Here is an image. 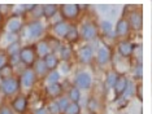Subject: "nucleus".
I'll return each mask as SVG.
<instances>
[{
	"label": "nucleus",
	"mask_w": 152,
	"mask_h": 114,
	"mask_svg": "<svg viewBox=\"0 0 152 114\" xmlns=\"http://www.w3.org/2000/svg\"><path fill=\"white\" fill-rule=\"evenodd\" d=\"M17 51H18V43H13V44H11V46H9V48H8L9 54H12V56H15Z\"/></svg>",
	"instance_id": "31"
},
{
	"label": "nucleus",
	"mask_w": 152,
	"mask_h": 114,
	"mask_svg": "<svg viewBox=\"0 0 152 114\" xmlns=\"http://www.w3.org/2000/svg\"><path fill=\"white\" fill-rule=\"evenodd\" d=\"M92 57V49L91 47L88 46H85L83 48H81V51H79V60H81L82 62H88L90 60H91Z\"/></svg>",
	"instance_id": "13"
},
{
	"label": "nucleus",
	"mask_w": 152,
	"mask_h": 114,
	"mask_svg": "<svg viewBox=\"0 0 152 114\" xmlns=\"http://www.w3.org/2000/svg\"><path fill=\"white\" fill-rule=\"evenodd\" d=\"M42 12H43V15L46 16V17L51 18V17H53L55 15H56V12H57V7L55 5V4H47V5H44V7H43Z\"/></svg>",
	"instance_id": "19"
},
{
	"label": "nucleus",
	"mask_w": 152,
	"mask_h": 114,
	"mask_svg": "<svg viewBox=\"0 0 152 114\" xmlns=\"http://www.w3.org/2000/svg\"><path fill=\"white\" fill-rule=\"evenodd\" d=\"M26 106H27V100L23 97V96H20V97H17L15 101H13V109L18 113L25 112Z\"/></svg>",
	"instance_id": "11"
},
{
	"label": "nucleus",
	"mask_w": 152,
	"mask_h": 114,
	"mask_svg": "<svg viewBox=\"0 0 152 114\" xmlns=\"http://www.w3.org/2000/svg\"><path fill=\"white\" fill-rule=\"evenodd\" d=\"M69 97L73 102H78L79 99H81V92H79L78 88H72L70 92H69Z\"/></svg>",
	"instance_id": "25"
},
{
	"label": "nucleus",
	"mask_w": 152,
	"mask_h": 114,
	"mask_svg": "<svg viewBox=\"0 0 152 114\" xmlns=\"http://www.w3.org/2000/svg\"><path fill=\"white\" fill-rule=\"evenodd\" d=\"M133 51H134V47H133V44L131 43H129V41H122V43L118 44V52H120V54L122 57L131 56Z\"/></svg>",
	"instance_id": "9"
},
{
	"label": "nucleus",
	"mask_w": 152,
	"mask_h": 114,
	"mask_svg": "<svg viewBox=\"0 0 152 114\" xmlns=\"http://www.w3.org/2000/svg\"><path fill=\"white\" fill-rule=\"evenodd\" d=\"M81 34H82V36H83L86 40H91V39H95L96 38L98 31H96V27H95L94 23L87 22V23H85V25L82 26Z\"/></svg>",
	"instance_id": "4"
},
{
	"label": "nucleus",
	"mask_w": 152,
	"mask_h": 114,
	"mask_svg": "<svg viewBox=\"0 0 152 114\" xmlns=\"http://www.w3.org/2000/svg\"><path fill=\"white\" fill-rule=\"evenodd\" d=\"M110 58V52L107 49V48H99L98 51V61L100 64H105V62H108Z\"/></svg>",
	"instance_id": "17"
},
{
	"label": "nucleus",
	"mask_w": 152,
	"mask_h": 114,
	"mask_svg": "<svg viewBox=\"0 0 152 114\" xmlns=\"http://www.w3.org/2000/svg\"><path fill=\"white\" fill-rule=\"evenodd\" d=\"M0 15H1V13H0Z\"/></svg>",
	"instance_id": "39"
},
{
	"label": "nucleus",
	"mask_w": 152,
	"mask_h": 114,
	"mask_svg": "<svg viewBox=\"0 0 152 114\" xmlns=\"http://www.w3.org/2000/svg\"><path fill=\"white\" fill-rule=\"evenodd\" d=\"M129 26L133 27L134 30H140L142 26H143V18H142V15L139 12H133L129 17Z\"/></svg>",
	"instance_id": "6"
},
{
	"label": "nucleus",
	"mask_w": 152,
	"mask_h": 114,
	"mask_svg": "<svg viewBox=\"0 0 152 114\" xmlns=\"http://www.w3.org/2000/svg\"><path fill=\"white\" fill-rule=\"evenodd\" d=\"M61 92V86L58 83H55V84H50L47 87V93L51 96V97H57Z\"/></svg>",
	"instance_id": "20"
},
{
	"label": "nucleus",
	"mask_w": 152,
	"mask_h": 114,
	"mask_svg": "<svg viewBox=\"0 0 152 114\" xmlns=\"http://www.w3.org/2000/svg\"><path fill=\"white\" fill-rule=\"evenodd\" d=\"M75 84L78 86V88L82 89H88L91 86V77L87 73H78L75 77Z\"/></svg>",
	"instance_id": "3"
},
{
	"label": "nucleus",
	"mask_w": 152,
	"mask_h": 114,
	"mask_svg": "<svg viewBox=\"0 0 152 114\" xmlns=\"http://www.w3.org/2000/svg\"><path fill=\"white\" fill-rule=\"evenodd\" d=\"M61 13L65 18H75L79 13V7L77 4H65L61 7Z\"/></svg>",
	"instance_id": "5"
},
{
	"label": "nucleus",
	"mask_w": 152,
	"mask_h": 114,
	"mask_svg": "<svg viewBox=\"0 0 152 114\" xmlns=\"http://www.w3.org/2000/svg\"><path fill=\"white\" fill-rule=\"evenodd\" d=\"M68 104H69L68 99H60L57 101V105H58V108H60V110H65V108L68 106Z\"/></svg>",
	"instance_id": "30"
},
{
	"label": "nucleus",
	"mask_w": 152,
	"mask_h": 114,
	"mask_svg": "<svg viewBox=\"0 0 152 114\" xmlns=\"http://www.w3.org/2000/svg\"><path fill=\"white\" fill-rule=\"evenodd\" d=\"M65 114H78L79 113V105L77 102H69L68 106L64 110Z\"/></svg>",
	"instance_id": "23"
},
{
	"label": "nucleus",
	"mask_w": 152,
	"mask_h": 114,
	"mask_svg": "<svg viewBox=\"0 0 152 114\" xmlns=\"http://www.w3.org/2000/svg\"><path fill=\"white\" fill-rule=\"evenodd\" d=\"M102 30L104 31L105 34L112 33V23L108 22V21H103L102 22Z\"/></svg>",
	"instance_id": "28"
},
{
	"label": "nucleus",
	"mask_w": 152,
	"mask_h": 114,
	"mask_svg": "<svg viewBox=\"0 0 152 114\" xmlns=\"http://www.w3.org/2000/svg\"><path fill=\"white\" fill-rule=\"evenodd\" d=\"M140 89H142V86L139 84V86H138V99H139V100H143V99H142V93H140Z\"/></svg>",
	"instance_id": "35"
},
{
	"label": "nucleus",
	"mask_w": 152,
	"mask_h": 114,
	"mask_svg": "<svg viewBox=\"0 0 152 114\" xmlns=\"http://www.w3.org/2000/svg\"><path fill=\"white\" fill-rule=\"evenodd\" d=\"M61 53H63L64 58H68L69 56H70V49L66 48V47H63V48H61Z\"/></svg>",
	"instance_id": "32"
},
{
	"label": "nucleus",
	"mask_w": 152,
	"mask_h": 114,
	"mask_svg": "<svg viewBox=\"0 0 152 114\" xmlns=\"http://www.w3.org/2000/svg\"><path fill=\"white\" fill-rule=\"evenodd\" d=\"M1 91L5 93V95H13L17 89H18V82L16 79H12V78H8V79H4L1 82Z\"/></svg>",
	"instance_id": "2"
},
{
	"label": "nucleus",
	"mask_w": 152,
	"mask_h": 114,
	"mask_svg": "<svg viewBox=\"0 0 152 114\" xmlns=\"http://www.w3.org/2000/svg\"><path fill=\"white\" fill-rule=\"evenodd\" d=\"M20 60H21L23 64L27 65V66H31L35 61V52L31 47H26V48H22L20 51Z\"/></svg>",
	"instance_id": "1"
},
{
	"label": "nucleus",
	"mask_w": 152,
	"mask_h": 114,
	"mask_svg": "<svg viewBox=\"0 0 152 114\" xmlns=\"http://www.w3.org/2000/svg\"><path fill=\"white\" fill-rule=\"evenodd\" d=\"M37 53L39 54L40 57H46L48 53H50V46H48L47 41H39L37 44Z\"/></svg>",
	"instance_id": "14"
},
{
	"label": "nucleus",
	"mask_w": 152,
	"mask_h": 114,
	"mask_svg": "<svg viewBox=\"0 0 152 114\" xmlns=\"http://www.w3.org/2000/svg\"><path fill=\"white\" fill-rule=\"evenodd\" d=\"M68 29H69V26H68V23H65V22H57V23H55V26H53L55 34L58 36H65Z\"/></svg>",
	"instance_id": "15"
},
{
	"label": "nucleus",
	"mask_w": 152,
	"mask_h": 114,
	"mask_svg": "<svg viewBox=\"0 0 152 114\" xmlns=\"http://www.w3.org/2000/svg\"><path fill=\"white\" fill-rule=\"evenodd\" d=\"M34 79H35V75L31 70H26L25 73L22 74V84L25 86L26 88L31 87L34 84Z\"/></svg>",
	"instance_id": "12"
},
{
	"label": "nucleus",
	"mask_w": 152,
	"mask_h": 114,
	"mask_svg": "<svg viewBox=\"0 0 152 114\" xmlns=\"http://www.w3.org/2000/svg\"><path fill=\"white\" fill-rule=\"evenodd\" d=\"M138 77H142V66H140V65H139V66H138Z\"/></svg>",
	"instance_id": "37"
},
{
	"label": "nucleus",
	"mask_w": 152,
	"mask_h": 114,
	"mask_svg": "<svg viewBox=\"0 0 152 114\" xmlns=\"http://www.w3.org/2000/svg\"><path fill=\"white\" fill-rule=\"evenodd\" d=\"M11 75H12V66L11 65L5 64L4 66L0 68V78H3V81H4V79L11 78Z\"/></svg>",
	"instance_id": "22"
},
{
	"label": "nucleus",
	"mask_w": 152,
	"mask_h": 114,
	"mask_svg": "<svg viewBox=\"0 0 152 114\" xmlns=\"http://www.w3.org/2000/svg\"><path fill=\"white\" fill-rule=\"evenodd\" d=\"M117 78H118V77H117L116 73H109V74L107 75V84H108V86H115Z\"/></svg>",
	"instance_id": "27"
},
{
	"label": "nucleus",
	"mask_w": 152,
	"mask_h": 114,
	"mask_svg": "<svg viewBox=\"0 0 152 114\" xmlns=\"http://www.w3.org/2000/svg\"><path fill=\"white\" fill-rule=\"evenodd\" d=\"M48 109H50V113H52V114H57L58 112H60V108H58V105H57V101L51 102L50 106H48Z\"/></svg>",
	"instance_id": "29"
},
{
	"label": "nucleus",
	"mask_w": 152,
	"mask_h": 114,
	"mask_svg": "<svg viewBox=\"0 0 152 114\" xmlns=\"http://www.w3.org/2000/svg\"><path fill=\"white\" fill-rule=\"evenodd\" d=\"M129 22L125 20V18H122V20H120L118 22H117V25H116V34L118 36H124V35H126L127 34V31H129Z\"/></svg>",
	"instance_id": "10"
},
{
	"label": "nucleus",
	"mask_w": 152,
	"mask_h": 114,
	"mask_svg": "<svg viewBox=\"0 0 152 114\" xmlns=\"http://www.w3.org/2000/svg\"><path fill=\"white\" fill-rule=\"evenodd\" d=\"M43 61H44V64H46L47 69H51V70H53V69L57 66V64H58L57 57L55 56V54H50V53H48L47 56L44 57Z\"/></svg>",
	"instance_id": "16"
},
{
	"label": "nucleus",
	"mask_w": 152,
	"mask_h": 114,
	"mask_svg": "<svg viewBox=\"0 0 152 114\" xmlns=\"http://www.w3.org/2000/svg\"><path fill=\"white\" fill-rule=\"evenodd\" d=\"M58 79H60V74H58L57 71H55V70H53L52 73H50V75L47 77V83H48V86L57 83V82H58Z\"/></svg>",
	"instance_id": "24"
},
{
	"label": "nucleus",
	"mask_w": 152,
	"mask_h": 114,
	"mask_svg": "<svg viewBox=\"0 0 152 114\" xmlns=\"http://www.w3.org/2000/svg\"><path fill=\"white\" fill-rule=\"evenodd\" d=\"M113 87H115L116 97L118 99L120 96H122L124 93H125V91H126V88H127V79L125 77H118Z\"/></svg>",
	"instance_id": "7"
},
{
	"label": "nucleus",
	"mask_w": 152,
	"mask_h": 114,
	"mask_svg": "<svg viewBox=\"0 0 152 114\" xmlns=\"http://www.w3.org/2000/svg\"><path fill=\"white\" fill-rule=\"evenodd\" d=\"M42 33H43V26L39 21L30 23L29 27H27V34H29L30 38H38L42 35Z\"/></svg>",
	"instance_id": "8"
},
{
	"label": "nucleus",
	"mask_w": 152,
	"mask_h": 114,
	"mask_svg": "<svg viewBox=\"0 0 152 114\" xmlns=\"http://www.w3.org/2000/svg\"><path fill=\"white\" fill-rule=\"evenodd\" d=\"M5 62H7V58H5V56L3 53H0V68L1 66H4L5 65Z\"/></svg>",
	"instance_id": "33"
},
{
	"label": "nucleus",
	"mask_w": 152,
	"mask_h": 114,
	"mask_svg": "<svg viewBox=\"0 0 152 114\" xmlns=\"http://www.w3.org/2000/svg\"><path fill=\"white\" fill-rule=\"evenodd\" d=\"M35 114H46V110H44V109H37Z\"/></svg>",
	"instance_id": "36"
},
{
	"label": "nucleus",
	"mask_w": 152,
	"mask_h": 114,
	"mask_svg": "<svg viewBox=\"0 0 152 114\" xmlns=\"http://www.w3.org/2000/svg\"><path fill=\"white\" fill-rule=\"evenodd\" d=\"M63 71H64V73H66V71H68V66H66V65H65V64H64V68H63Z\"/></svg>",
	"instance_id": "38"
},
{
	"label": "nucleus",
	"mask_w": 152,
	"mask_h": 114,
	"mask_svg": "<svg viewBox=\"0 0 152 114\" xmlns=\"http://www.w3.org/2000/svg\"><path fill=\"white\" fill-rule=\"evenodd\" d=\"M7 27L11 33H17L20 29H21V21L18 18H11L7 23Z\"/></svg>",
	"instance_id": "18"
},
{
	"label": "nucleus",
	"mask_w": 152,
	"mask_h": 114,
	"mask_svg": "<svg viewBox=\"0 0 152 114\" xmlns=\"http://www.w3.org/2000/svg\"><path fill=\"white\" fill-rule=\"evenodd\" d=\"M0 114H12L11 110H9L8 108H1L0 109Z\"/></svg>",
	"instance_id": "34"
},
{
	"label": "nucleus",
	"mask_w": 152,
	"mask_h": 114,
	"mask_svg": "<svg viewBox=\"0 0 152 114\" xmlns=\"http://www.w3.org/2000/svg\"><path fill=\"white\" fill-rule=\"evenodd\" d=\"M47 70H48V69H47V66H46V64H44V61H39V62L37 64V73H38L39 75H43Z\"/></svg>",
	"instance_id": "26"
},
{
	"label": "nucleus",
	"mask_w": 152,
	"mask_h": 114,
	"mask_svg": "<svg viewBox=\"0 0 152 114\" xmlns=\"http://www.w3.org/2000/svg\"><path fill=\"white\" fill-rule=\"evenodd\" d=\"M79 34H78V30L75 29V27H69L66 34H65V38H66L68 41H70V43H73V41H75L78 39Z\"/></svg>",
	"instance_id": "21"
}]
</instances>
